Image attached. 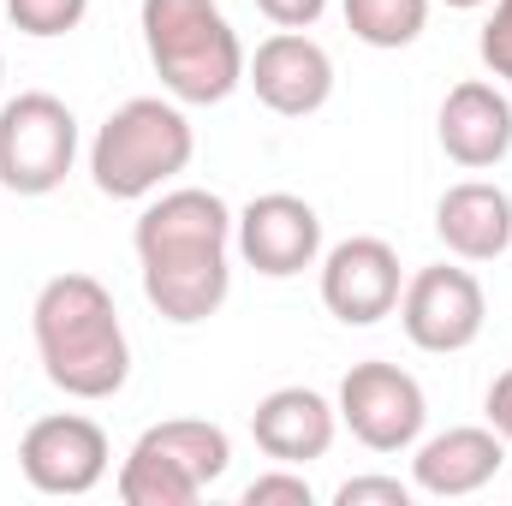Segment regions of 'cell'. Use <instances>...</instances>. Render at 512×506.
I'll return each instance as SVG.
<instances>
[{
  "instance_id": "44dd1931",
  "label": "cell",
  "mask_w": 512,
  "mask_h": 506,
  "mask_svg": "<svg viewBox=\"0 0 512 506\" xmlns=\"http://www.w3.org/2000/svg\"><path fill=\"white\" fill-rule=\"evenodd\" d=\"M477 48H483V66H489L495 78H507V84H512V0H495V12H489V24H483Z\"/></svg>"
},
{
  "instance_id": "ba28073f",
  "label": "cell",
  "mask_w": 512,
  "mask_h": 506,
  "mask_svg": "<svg viewBox=\"0 0 512 506\" xmlns=\"http://www.w3.org/2000/svg\"><path fill=\"white\" fill-rule=\"evenodd\" d=\"M245 84L256 90V102L268 114L304 120L334 96V60L322 42H310L304 30H280L245 60Z\"/></svg>"
},
{
  "instance_id": "cb8c5ba5",
  "label": "cell",
  "mask_w": 512,
  "mask_h": 506,
  "mask_svg": "<svg viewBox=\"0 0 512 506\" xmlns=\"http://www.w3.org/2000/svg\"><path fill=\"white\" fill-rule=\"evenodd\" d=\"M256 12L268 24H280V30H310L328 12V0H256Z\"/></svg>"
},
{
  "instance_id": "d4e9b609",
  "label": "cell",
  "mask_w": 512,
  "mask_h": 506,
  "mask_svg": "<svg viewBox=\"0 0 512 506\" xmlns=\"http://www.w3.org/2000/svg\"><path fill=\"white\" fill-rule=\"evenodd\" d=\"M489 429H495L501 441H512V370L495 376V387H489Z\"/></svg>"
},
{
  "instance_id": "4316f807",
  "label": "cell",
  "mask_w": 512,
  "mask_h": 506,
  "mask_svg": "<svg viewBox=\"0 0 512 506\" xmlns=\"http://www.w3.org/2000/svg\"><path fill=\"white\" fill-rule=\"evenodd\" d=\"M0 12H6V0H0Z\"/></svg>"
},
{
  "instance_id": "8fae6325",
  "label": "cell",
  "mask_w": 512,
  "mask_h": 506,
  "mask_svg": "<svg viewBox=\"0 0 512 506\" xmlns=\"http://www.w3.org/2000/svg\"><path fill=\"white\" fill-rule=\"evenodd\" d=\"M137 262L155 256H203V251H227L233 245V209L215 191H167L137 215Z\"/></svg>"
},
{
  "instance_id": "7402d4cb",
  "label": "cell",
  "mask_w": 512,
  "mask_h": 506,
  "mask_svg": "<svg viewBox=\"0 0 512 506\" xmlns=\"http://www.w3.org/2000/svg\"><path fill=\"white\" fill-rule=\"evenodd\" d=\"M310 501L316 495H310V483L298 471H268L245 489V506H310Z\"/></svg>"
},
{
  "instance_id": "7a4b0ae2",
  "label": "cell",
  "mask_w": 512,
  "mask_h": 506,
  "mask_svg": "<svg viewBox=\"0 0 512 506\" xmlns=\"http://www.w3.org/2000/svg\"><path fill=\"white\" fill-rule=\"evenodd\" d=\"M143 48L185 108H215L245 84L239 30L215 0H143Z\"/></svg>"
},
{
  "instance_id": "52a82bcc",
  "label": "cell",
  "mask_w": 512,
  "mask_h": 506,
  "mask_svg": "<svg viewBox=\"0 0 512 506\" xmlns=\"http://www.w3.org/2000/svg\"><path fill=\"white\" fill-rule=\"evenodd\" d=\"M108 459L114 453H108L102 423H90L78 411L30 423L24 441H18V465H24L36 495H90L108 477Z\"/></svg>"
},
{
  "instance_id": "d6986e66",
  "label": "cell",
  "mask_w": 512,
  "mask_h": 506,
  "mask_svg": "<svg viewBox=\"0 0 512 506\" xmlns=\"http://www.w3.org/2000/svg\"><path fill=\"white\" fill-rule=\"evenodd\" d=\"M429 24V0H346V30L370 48H411Z\"/></svg>"
},
{
  "instance_id": "ffe728a7",
  "label": "cell",
  "mask_w": 512,
  "mask_h": 506,
  "mask_svg": "<svg viewBox=\"0 0 512 506\" xmlns=\"http://www.w3.org/2000/svg\"><path fill=\"white\" fill-rule=\"evenodd\" d=\"M84 12H90V0H6V18L24 36H66L84 24Z\"/></svg>"
},
{
  "instance_id": "8992f818",
  "label": "cell",
  "mask_w": 512,
  "mask_h": 506,
  "mask_svg": "<svg viewBox=\"0 0 512 506\" xmlns=\"http://www.w3.org/2000/svg\"><path fill=\"white\" fill-rule=\"evenodd\" d=\"M423 417H429V399L417 376H405L399 364H352L340 381V423L370 447V453H405L417 447L423 435Z\"/></svg>"
},
{
  "instance_id": "7c38bea8",
  "label": "cell",
  "mask_w": 512,
  "mask_h": 506,
  "mask_svg": "<svg viewBox=\"0 0 512 506\" xmlns=\"http://www.w3.org/2000/svg\"><path fill=\"white\" fill-rule=\"evenodd\" d=\"M441 149L471 173L501 167L512 155V102L483 78L453 84L441 102Z\"/></svg>"
},
{
  "instance_id": "9c48e42d",
  "label": "cell",
  "mask_w": 512,
  "mask_h": 506,
  "mask_svg": "<svg viewBox=\"0 0 512 506\" xmlns=\"http://www.w3.org/2000/svg\"><path fill=\"white\" fill-rule=\"evenodd\" d=\"M233 233H239V256L268 280H292V274H304L322 256V215L304 197H292V191L256 197L251 209L233 221Z\"/></svg>"
},
{
  "instance_id": "ac0fdd59",
  "label": "cell",
  "mask_w": 512,
  "mask_h": 506,
  "mask_svg": "<svg viewBox=\"0 0 512 506\" xmlns=\"http://www.w3.org/2000/svg\"><path fill=\"white\" fill-rule=\"evenodd\" d=\"M143 441H155L161 453H173L203 489L209 483H221L227 477V465H233V441H227V429H215V423H203V417H173V423H155V429H143Z\"/></svg>"
},
{
  "instance_id": "5bb4252c",
  "label": "cell",
  "mask_w": 512,
  "mask_h": 506,
  "mask_svg": "<svg viewBox=\"0 0 512 506\" xmlns=\"http://www.w3.org/2000/svg\"><path fill=\"white\" fill-rule=\"evenodd\" d=\"M501 465H507V441H501L495 429H447V435H435V441L417 447L411 477H417L423 495L459 501V495L489 489Z\"/></svg>"
},
{
  "instance_id": "30bf717a",
  "label": "cell",
  "mask_w": 512,
  "mask_h": 506,
  "mask_svg": "<svg viewBox=\"0 0 512 506\" xmlns=\"http://www.w3.org/2000/svg\"><path fill=\"white\" fill-rule=\"evenodd\" d=\"M399 251L387 239H346L322 262V304L328 316H340L346 328H370L399 310Z\"/></svg>"
},
{
  "instance_id": "e0dca14e",
  "label": "cell",
  "mask_w": 512,
  "mask_h": 506,
  "mask_svg": "<svg viewBox=\"0 0 512 506\" xmlns=\"http://www.w3.org/2000/svg\"><path fill=\"white\" fill-rule=\"evenodd\" d=\"M120 501L126 506H197L203 501V483L173 453H161L155 441L137 435L131 459L120 465Z\"/></svg>"
},
{
  "instance_id": "6da1fadb",
  "label": "cell",
  "mask_w": 512,
  "mask_h": 506,
  "mask_svg": "<svg viewBox=\"0 0 512 506\" xmlns=\"http://www.w3.org/2000/svg\"><path fill=\"white\" fill-rule=\"evenodd\" d=\"M42 370L72 399H114L131 376V346L114 292L96 274H54L30 310Z\"/></svg>"
},
{
  "instance_id": "484cf974",
  "label": "cell",
  "mask_w": 512,
  "mask_h": 506,
  "mask_svg": "<svg viewBox=\"0 0 512 506\" xmlns=\"http://www.w3.org/2000/svg\"><path fill=\"white\" fill-rule=\"evenodd\" d=\"M447 6H459V12H471V6H483V0H447Z\"/></svg>"
},
{
  "instance_id": "9a60e30c",
  "label": "cell",
  "mask_w": 512,
  "mask_h": 506,
  "mask_svg": "<svg viewBox=\"0 0 512 506\" xmlns=\"http://www.w3.org/2000/svg\"><path fill=\"white\" fill-rule=\"evenodd\" d=\"M233 292V268H227V251H203V256H155L143 262V298L191 328V322H209Z\"/></svg>"
},
{
  "instance_id": "3957f363",
  "label": "cell",
  "mask_w": 512,
  "mask_h": 506,
  "mask_svg": "<svg viewBox=\"0 0 512 506\" xmlns=\"http://www.w3.org/2000/svg\"><path fill=\"white\" fill-rule=\"evenodd\" d=\"M197 155V137L191 120L161 102V96H131L126 108L108 114V126L96 131L90 143V173H96V191L114 197V203H137L149 191H161L173 173H185Z\"/></svg>"
},
{
  "instance_id": "603a6c76",
  "label": "cell",
  "mask_w": 512,
  "mask_h": 506,
  "mask_svg": "<svg viewBox=\"0 0 512 506\" xmlns=\"http://www.w3.org/2000/svg\"><path fill=\"white\" fill-rule=\"evenodd\" d=\"M340 506H411V489L399 483V477H352V483H340Z\"/></svg>"
},
{
  "instance_id": "2e32d148",
  "label": "cell",
  "mask_w": 512,
  "mask_h": 506,
  "mask_svg": "<svg viewBox=\"0 0 512 506\" xmlns=\"http://www.w3.org/2000/svg\"><path fill=\"white\" fill-rule=\"evenodd\" d=\"M435 233L459 262H495L512 245V197L489 179H465L435 203Z\"/></svg>"
},
{
  "instance_id": "4fadbf2b",
  "label": "cell",
  "mask_w": 512,
  "mask_h": 506,
  "mask_svg": "<svg viewBox=\"0 0 512 506\" xmlns=\"http://www.w3.org/2000/svg\"><path fill=\"white\" fill-rule=\"evenodd\" d=\"M334 429H340V411L316 387H274L251 411L256 447L274 465H310V459H322L334 447Z\"/></svg>"
},
{
  "instance_id": "5b68a950",
  "label": "cell",
  "mask_w": 512,
  "mask_h": 506,
  "mask_svg": "<svg viewBox=\"0 0 512 506\" xmlns=\"http://www.w3.org/2000/svg\"><path fill=\"white\" fill-rule=\"evenodd\" d=\"M489 322V298L471 268H417L399 292V328L417 352H465Z\"/></svg>"
},
{
  "instance_id": "277c9868",
  "label": "cell",
  "mask_w": 512,
  "mask_h": 506,
  "mask_svg": "<svg viewBox=\"0 0 512 506\" xmlns=\"http://www.w3.org/2000/svg\"><path fill=\"white\" fill-rule=\"evenodd\" d=\"M78 161V120L60 96L30 90L0 108V185L18 197H48Z\"/></svg>"
}]
</instances>
